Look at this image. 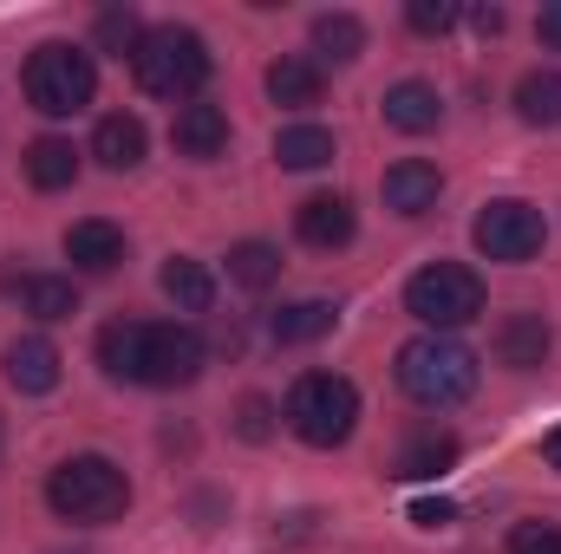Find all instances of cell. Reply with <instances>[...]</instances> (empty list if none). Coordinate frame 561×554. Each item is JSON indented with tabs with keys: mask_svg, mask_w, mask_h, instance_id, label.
<instances>
[{
	"mask_svg": "<svg viewBox=\"0 0 561 554\" xmlns=\"http://www.w3.org/2000/svg\"><path fill=\"white\" fill-rule=\"evenodd\" d=\"M392 379H399V392H405L412 405L450 412V405H463V399L477 392V353H470L463 339H450V333H419V339L399 346Z\"/></svg>",
	"mask_w": 561,
	"mask_h": 554,
	"instance_id": "6da1fadb",
	"label": "cell"
},
{
	"mask_svg": "<svg viewBox=\"0 0 561 554\" xmlns=\"http://www.w3.org/2000/svg\"><path fill=\"white\" fill-rule=\"evenodd\" d=\"M46 509H53L59 522H85V529L118 522V516L131 509V476H125L112 457H99V450L66 457V463L46 476Z\"/></svg>",
	"mask_w": 561,
	"mask_h": 554,
	"instance_id": "7a4b0ae2",
	"label": "cell"
},
{
	"mask_svg": "<svg viewBox=\"0 0 561 554\" xmlns=\"http://www.w3.org/2000/svg\"><path fill=\"white\" fill-rule=\"evenodd\" d=\"M20 85H26V105H33L39 118H79V112L92 105V92H99V66H92L85 46L46 39V46H33Z\"/></svg>",
	"mask_w": 561,
	"mask_h": 554,
	"instance_id": "3957f363",
	"label": "cell"
},
{
	"mask_svg": "<svg viewBox=\"0 0 561 554\" xmlns=\"http://www.w3.org/2000/svg\"><path fill=\"white\" fill-rule=\"evenodd\" d=\"M280 417H287V430H294L300 443L333 450V443H346L353 424H359V392H353V379H340V372H300V379L287 385Z\"/></svg>",
	"mask_w": 561,
	"mask_h": 554,
	"instance_id": "277c9868",
	"label": "cell"
},
{
	"mask_svg": "<svg viewBox=\"0 0 561 554\" xmlns=\"http://www.w3.org/2000/svg\"><path fill=\"white\" fill-rule=\"evenodd\" d=\"M131 72L150 99H196L209 79V46L190 26H150L131 53Z\"/></svg>",
	"mask_w": 561,
	"mask_h": 554,
	"instance_id": "5b68a950",
	"label": "cell"
},
{
	"mask_svg": "<svg viewBox=\"0 0 561 554\" xmlns=\"http://www.w3.org/2000/svg\"><path fill=\"white\" fill-rule=\"evenodd\" d=\"M405 313L424 320L431 333H457L483 313V275L463 262H431L405 280Z\"/></svg>",
	"mask_w": 561,
	"mask_h": 554,
	"instance_id": "8992f818",
	"label": "cell"
},
{
	"mask_svg": "<svg viewBox=\"0 0 561 554\" xmlns=\"http://www.w3.org/2000/svg\"><path fill=\"white\" fill-rule=\"evenodd\" d=\"M209 366V346L196 326H176V320H144V359H138V385L157 392H176V385H196Z\"/></svg>",
	"mask_w": 561,
	"mask_h": 554,
	"instance_id": "52a82bcc",
	"label": "cell"
},
{
	"mask_svg": "<svg viewBox=\"0 0 561 554\" xmlns=\"http://www.w3.org/2000/svg\"><path fill=\"white\" fill-rule=\"evenodd\" d=\"M542 235H549V222H542V209L536 203H516V196H503V203H483L477 209V229H470V242L483 249V262H536L542 255Z\"/></svg>",
	"mask_w": 561,
	"mask_h": 554,
	"instance_id": "ba28073f",
	"label": "cell"
},
{
	"mask_svg": "<svg viewBox=\"0 0 561 554\" xmlns=\"http://www.w3.org/2000/svg\"><path fill=\"white\" fill-rule=\"evenodd\" d=\"M457 457H463V443L450 437V430H412L405 443H399V457H392V470L386 476H399V483H431V476H444V470H457Z\"/></svg>",
	"mask_w": 561,
	"mask_h": 554,
	"instance_id": "9c48e42d",
	"label": "cell"
},
{
	"mask_svg": "<svg viewBox=\"0 0 561 554\" xmlns=\"http://www.w3.org/2000/svg\"><path fill=\"white\" fill-rule=\"evenodd\" d=\"M379 189H386V209H392V216H431L437 196H444V176H437V163H424V157H399Z\"/></svg>",
	"mask_w": 561,
	"mask_h": 554,
	"instance_id": "30bf717a",
	"label": "cell"
},
{
	"mask_svg": "<svg viewBox=\"0 0 561 554\" xmlns=\"http://www.w3.org/2000/svg\"><path fill=\"white\" fill-rule=\"evenodd\" d=\"M353 203L346 196H307L300 209H294V235L307 242V249H320V255H333V249H346L353 242Z\"/></svg>",
	"mask_w": 561,
	"mask_h": 554,
	"instance_id": "8fae6325",
	"label": "cell"
},
{
	"mask_svg": "<svg viewBox=\"0 0 561 554\" xmlns=\"http://www.w3.org/2000/svg\"><path fill=\"white\" fill-rule=\"evenodd\" d=\"M66 262H72L79 275H112V268L125 262V229L105 222V216L72 222V229H66Z\"/></svg>",
	"mask_w": 561,
	"mask_h": 554,
	"instance_id": "7c38bea8",
	"label": "cell"
},
{
	"mask_svg": "<svg viewBox=\"0 0 561 554\" xmlns=\"http://www.w3.org/2000/svg\"><path fill=\"white\" fill-rule=\"evenodd\" d=\"M549 353H556V333H549L542 313H510V320L496 326V366L536 372V366H549Z\"/></svg>",
	"mask_w": 561,
	"mask_h": 554,
	"instance_id": "4fadbf2b",
	"label": "cell"
},
{
	"mask_svg": "<svg viewBox=\"0 0 561 554\" xmlns=\"http://www.w3.org/2000/svg\"><path fill=\"white\" fill-rule=\"evenodd\" d=\"M7 385H13L20 399H46V392L59 385V346H53L46 333L13 339V346H7Z\"/></svg>",
	"mask_w": 561,
	"mask_h": 554,
	"instance_id": "5bb4252c",
	"label": "cell"
},
{
	"mask_svg": "<svg viewBox=\"0 0 561 554\" xmlns=\"http://www.w3.org/2000/svg\"><path fill=\"white\" fill-rule=\"evenodd\" d=\"M170 143H176V157H196V163L222 157V150H229V112L190 99V105L176 112V125H170Z\"/></svg>",
	"mask_w": 561,
	"mask_h": 554,
	"instance_id": "9a60e30c",
	"label": "cell"
},
{
	"mask_svg": "<svg viewBox=\"0 0 561 554\" xmlns=\"http://www.w3.org/2000/svg\"><path fill=\"white\" fill-rule=\"evenodd\" d=\"M379 112H386V125H392V131L424 138V131H437V118H444V99H437V85H424V79H399V85L379 99Z\"/></svg>",
	"mask_w": 561,
	"mask_h": 554,
	"instance_id": "2e32d148",
	"label": "cell"
},
{
	"mask_svg": "<svg viewBox=\"0 0 561 554\" xmlns=\"http://www.w3.org/2000/svg\"><path fill=\"white\" fill-rule=\"evenodd\" d=\"M144 150H150L144 118H131V112H112V118H99V131H92V157H99L105 170H138Z\"/></svg>",
	"mask_w": 561,
	"mask_h": 554,
	"instance_id": "e0dca14e",
	"label": "cell"
},
{
	"mask_svg": "<svg viewBox=\"0 0 561 554\" xmlns=\"http://www.w3.org/2000/svg\"><path fill=\"white\" fill-rule=\"evenodd\" d=\"M157 287H163V300H170L176 313H209V307H216V275H209L203 262H190V255H170L163 275H157Z\"/></svg>",
	"mask_w": 561,
	"mask_h": 554,
	"instance_id": "ac0fdd59",
	"label": "cell"
},
{
	"mask_svg": "<svg viewBox=\"0 0 561 554\" xmlns=\"http://www.w3.org/2000/svg\"><path fill=\"white\" fill-rule=\"evenodd\" d=\"M333 320H340L333 300H287L280 313H268V333H275V346H313L333 333Z\"/></svg>",
	"mask_w": 561,
	"mask_h": 554,
	"instance_id": "d6986e66",
	"label": "cell"
},
{
	"mask_svg": "<svg viewBox=\"0 0 561 554\" xmlns=\"http://www.w3.org/2000/svg\"><path fill=\"white\" fill-rule=\"evenodd\" d=\"M320 66L307 59V53H280L275 66H268V99L287 105V112H307V105H320Z\"/></svg>",
	"mask_w": 561,
	"mask_h": 554,
	"instance_id": "ffe728a7",
	"label": "cell"
},
{
	"mask_svg": "<svg viewBox=\"0 0 561 554\" xmlns=\"http://www.w3.org/2000/svg\"><path fill=\"white\" fill-rule=\"evenodd\" d=\"M366 53V20L359 13H320L313 20V66H353Z\"/></svg>",
	"mask_w": 561,
	"mask_h": 554,
	"instance_id": "44dd1931",
	"label": "cell"
},
{
	"mask_svg": "<svg viewBox=\"0 0 561 554\" xmlns=\"http://www.w3.org/2000/svg\"><path fill=\"white\" fill-rule=\"evenodd\" d=\"M20 163H26V183H33V189H66V183L79 176V150L66 138H33Z\"/></svg>",
	"mask_w": 561,
	"mask_h": 554,
	"instance_id": "7402d4cb",
	"label": "cell"
},
{
	"mask_svg": "<svg viewBox=\"0 0 561 554\" xmlns=\"http://www.w3.org/2000/svg\"><path fill=\"white\" fill-rule=\"evenodd\" d=\"M138 359H144V320H112V326L99 333V366H105V379L138 385Z\"/></svg>",
	"mask_w": 561,
	"mask_h": 554,
	"instance_id": "603a6c76",
	"label": "cell"
},
{
	"mask_svg": "<svg viewBox=\"0 0 561 554\" xmlns=\"http://www.w3.org/2000/svg\"><path fill=\"white\" fill-rule=\"evenodd\" d=\"M516 118L523 125H542V131L561 125V72L542 66V72H523L516 79Z\"/></svg>",
	"mask_w": 561,
	"mask_h": 554,
	"instance_id": "cb8c5ba5",
	"label": "cell"
},
{
	"mask_svg": "<svg viewBox=\"0 0 561 554\" xmlns=\"http://www.w3.org/2000/svg\"><path fill=\"white\" fill-rule=\"evenodd\" d=\"M275 163L280 170H320V163H333V131L327 125H287L275 138Z\"/></svg>",
	"mask_w": 561,
	"mask_h": 554,
	"instance_id": "d4e9b609",
	"label": "cell"
},
{
	"mask_svg": "<svg viewBox=\"0 0 561 554\" xmlns=\"http://www.w3.org/2000/svg\"><path fill=\"white\" fill-rule=\"evenodd\" d=\"M20 293H26V313H33V320H46V326L79 313V287H72V275H26Z\"/></svg>",
	"mask_w": 561,
	"mask_h": 554,
	"instance_id": "484cf974",
	"label": "cell"
},
{
	"mask_svg": "<svg viewBox=\"0 0 561 554\" xmlns=\"http://www.w3.org/2000/svg\"><path fill=\"white\" fill-rule=\"evenodd\" d=\"M229 280L249 287V293L275 287L280 280V249L275 242H236V249H229Z\"/></svg>",
	"mask_w": 561,
	"mask_h": 554,
	"instance_id": "4316f807",
	"label": "cell"
},
{
	"mask_svg": "<svg viewBox=\"0 0 561 554\" xmlns=\"http://www.w3.org/2000/svg\"><path fill=\"white\" fill-rule=\"evenodd\" d=\"M138 39H144V26H138V13H131V7L99 13V46H105V53H138Z\"/></svg>",
	"mask_w": 561,
	"mask_h": 554,
	"instance_id": "83f0119b",
	"label": "cell"
},
{
	"mask_svg": "<svg viewBox=\"0 0 561 554\" xmlns=\"http://www.w3.org/2000/svg\"><path fill=\"white\" fill-rule=\"evenodd\" d=\"M510 554H561V529L556 522H516L510 529Z\"/></svg>",
	"mask_w": 561,
	"mask_h": 554,
	"instance_id": "f1b7e54d",
	"label": "cell"
},
{
	"mask_svg": "<svg viewBox=\"0 0 561 554\" xmlns=\"http://www.w3.org/2000/svg\"><path fill=\"white\" fill-rule=\"evenodd\" d=\"M236 430H242V437H249V443H268V430H275V405H268V399H255V392H249V399H242V405H236Z\"/></svg>",
	"mask_w": 561,
	"mask_h": 554,
	"instance_id": "f546056e",
	"label": "cell"
},
{
	"mask_svg": "<svg viewBox=\"0 0 561 554\" xmlns=\"http://www.w3.org/2000/svg\"><path fill=\"white\" fill-rule=\"evenodd\" d=\"M405 20H412V33H450L457 26V7L450 0H412Z\"/></svg>",
	"mask_w": 561,
	"mask_h": 554,
	"instance_id": "4dcf8cb0",
	"label": "cell"
},
{
	"mask_svg": "<svg viewBox=\"0 0 561 554\" xmlns=\"http://www.w3.org/2000/svg\"><path fill=\"white\" fill-rule=\"evenodd\" d=\"M412 522L419 529H450L457 522V503L450 496H424V503H412Z\"/></svg>",
	"mask_w": 561,
	"mask_h": 554,
	"instance_id": "1f68e13d",
	"label": "cell"
},
{
	"mask_svg": "<svg viewBox=\"0 0 561 554\" xmlns=\"http://www.w3.org/2000/svg\"><path fill=\"white\" fill-rule=\"evenodd\" d=\"M536 33H542V46H561V0H542V13H536Z\"/></svg>",
	"mask_w": 561,
	"mask_h": 554,
	"instance_id": "d6a6232c",
	"label": "cell"
},
{
	"mask_svg": "<svg viewBox=\"0 0 561 554\" xmlns=\"http://www.w3.org/2000/svg\"><path fill=\"white\" fill-rule=\"evenodd\" d=\"M470 26L490 39V33H503V7H470Z\"/></svg>",
	"mask_w": 561,
	"mask_h": 554,
	"instance_id": "836d02e7",
	"label": "cell"
},
{
	"mask_svg": "<svg viewBox=\"0 0 561 554\" xmlns=\"http://www.w3.org/2000/svg\"><path fill=\"white\" fill-rule=\"evenodd\" d=\"M542 457H549V470H561V424L542 437Z\"/></svg>",
	"mask_w": 561,
	"mask_h": 554,
	"instance_id": "e575fe53",
	"label": "cell"
}]
</instances>
